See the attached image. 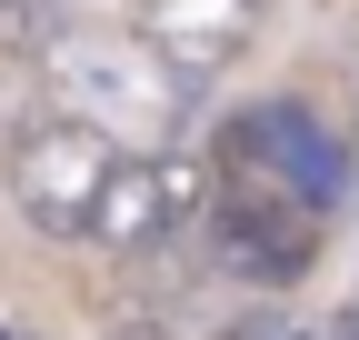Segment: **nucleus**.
Returning <instances> with one entry per match:
<instances>
[{
    "label": "nucleus",
    "mask_w": 359,
    "mask_h": 340,
    "mask_svg": "<svg viewBox=\"0 0 359 340\" xmlns=\"http://www.w3.org/2000/svg\"><path fill=\"white\" fill-rule=\"evenodd\" d=\"M40 80L70 120L110 140H150V160L190 131V80H180L140 30H50L40 40Z\"/></svg>",
    "instance_id": "nucleus-1"
},
{
    "label": "nucleus",
    "mask_w": 359,
    "mask_h": 340,
    "mask_svg": "<svg viewBox=\"0 0 359 340\" xmlns=\"http://www.w3.org/2000/svg\"><path fill=\"white\" fill-rule=\"evenodd\" d=\"M120 160H130V150H120L110 131H90V120H40V131L11 150V200H20L30 230H50V240H90L100 190H110Z\"/></svg>",
    "instance_id": "nucleus-2"
},
{
    "label": "nucleus",
    "mask_w": 359,
    "mask_h": 340,
    "mask_svg": "<svg viewBox=\"0 0 359 340\" xmlns=\"http://www.w3.org/2000/svg\"><path fill=\"white\" fill-rule=\"evenodd\" d=\"M219 150H230V181L290 190V200H309V210H330V200L349 190V150H339V131H330L309 100H259V110H240Z\"/></svg>",
    "instance_id": "nucleus-3"
},
{
    "label": "nucleus",
    "mask_w": 359,
    "mask_h": 340,
    "mask_svg": "<svg viewBox=\"0 0 359 340\" xmlns=\"http://www.w3.org/2000/svg\"><path fill=\"white\" fill-rule=\"evenodd\" d=\"M210 240H219V270H240L250 290H290L309 261H320V210L290 200V190L230 181L210 200Z\"/></svg>",
    "instance_id": "nucleus-4"
},
{
    "label": "nucleus",
    "mask_w": 359,
    "mask_h": 340,
    "mask_svg": "<svg viewBox=\"0 0 359 340\" xmlns=\"http://www.w3.org/2000/svg\"><path fill=\"white\" fill-rule=\"evenodd\" d=\"M210 210V181H200V160L190 150H130L120 170H110V190H100V221H90V240L100 250H150V240H170V230H190Z\"/></svg>",
    "instance_id": "nucleus-5"
},
{
    "label": "nucleus",
    "mask_w": 359,
    "mask_h": 340,
    "mask_svg": "<svg viewBox=\"0 0 359 340\" xmlns=\"http://www.w3.org/2000/svg\"><path fill=\"white\" fill-rule=\"evenodd\" d=\"M250 30H259V0H150V51L180 70V80H210V70H230L250 51Z\"/></svg>",
    "instance_id": "nucleus-6"
},
{
    "label": "nucleus",
    "mask_w": 359,
    "mask_h": 340,
    "mask_svg": "<svg viewBox=\"0 0 359 340\" xmlns=\"http://www.w3.org/2000/svg\"><path fill=\"white\" fill-rule=\"evenodd\" d=\"M339 340H359V301H349V310H339Z\"/></svg>",
    "instance_id": "nucleus-7"
},
{
    "label": "nucleus",
    "mask_w": 359,
    "mask_h": 340,
    "mask_svg": "<svg viewBox=\"0 0 359 340\" xmlns=\"http://www.w3.org/2000/svg\"><path fill=\"white\" fill-rule=\"evenodd\" d=\"M120 340H170V330H120Z\"/></svg>",
    "instance_id": "nucleus-8"
},
{
    "label": "nucleus",
    "mask_w": 359,
    "mask_h": 340,
    "mask_svg": "<svg viewBox=\"0 0 359 340\" xmlns=\"http://www.w3.org/2000/svg\"><path fill=\"white\" fill-rule=\"evenodd\" d=\"M0 11H20V0H0Z\"/></svg>",
    "instance_id": "nucleus-9"
},
{
    "label": "nucleus",
    "mask_w": 359,
    "mask_h": 340,
    "mask_svg": "<svg viewBox=\"0 0 359 340\" xmlns=\"http://www.w3.org/2000/svg\"><path fill=\"white\" fill-rule=\"evenodd\" d=\"M0 340H11V330H0Z\"/></svg>",
    "instance_id": "nucleus-10"
}]
</instances>
